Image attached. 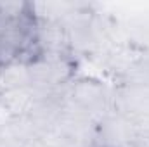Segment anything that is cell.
I'll list each match as a JSON object with an SVG mask.
<instances>
[{"label":"cell","instance_id":"52a82bcc","mask_svg":"<svg viewBox=\"0 0 149 147\" xmlns=\"http://www.w3.org/2000/svg\"><path fill=\"white\" fill-rule=\"evenodd\" d=\"M0 94H2V92H0Z\"/></svg>","mask_w":149,"mask_h":147},{"label":"cell","instance_id":"3957f363","mask_svg":"<svg viewBox=\"0 0 149 147\" xmlns=\"http://www.w3.org/2000/svg\"><path fill=\"white\" fill-rule=\"evenodd\" d=\"M31 85V73L30 66L21 62H12L5 68H0V92L26 88Z\"/></svg>","mask_w":149,"mask_h":147},{"label":"cell","instance_id":"5b68a950","mask_svg":"<svg viewBox=\"0 0 149 147\" xmlns=\"http://www.w3.org/2000/svg\"><path fill=\"white\" fill-rule=\"evenodd\" d=\"M0 24H5V21H3V19H0Z\"/></svg>","mask_w":149,"mask_h":147},{"label":"cell","instance_id":"8992f818","mask_svg":"<svg viewBox=\"0 0 149 147\" xmlns=\"http://www.w3.org/2000/svg\"><path fill=\"white\" fill-rule=\"evenodd\" d=\"M104 147H116V146H104Z\"/></svg>","mask_w":149,"mask_h":147},{"label":"cell","instance_id":"277c9868","mask_svg":"<svg viewBox=\"0 0 149 147\" xmlns=\"http://www.w3.org/2000/svg\"><path fill=\"white\" fill-rule=\"evenodd\" d=\"M3 26H5V24H0V33H2V28H3Z\"/></svg>","mask_w":149,"mask_h":147},{"label":"cell","instance_id":"7a4b0ae2","mask_svg":"<svg viewBox=\"0 0 149 147\" xmlns=\"http://www.w3.org/2000/svg\"><path fill=\"white\" fill-rule=\"evenodd\" d=\"M33 94L30 92V87L26 88H16L7 90L0 94V104L10 116H23L33 109Z\"/></svg>","mask_w":149,"mask_h":147},{"label":"cell","instance_id":"6da1fadb","mask_svg":"<svg viewBox=\"0 0 149 147\" xmlns=\"http://www.w3.org/2000/svg\"><path fill=\"white\" fill-rule=\"evenodd\" d=\"M37 38L45 57L47 55H61L64 52V49L68 47L66 30L59 21L45 19V21L38 23Z\"/></svg>","mask_w":149,"mask_h":147}]
</instances>
